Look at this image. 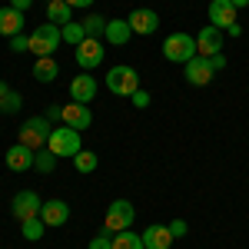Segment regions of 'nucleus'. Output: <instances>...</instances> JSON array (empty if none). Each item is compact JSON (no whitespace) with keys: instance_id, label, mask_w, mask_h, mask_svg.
Segmentation results:
<instances>
[{"instance_id":"1","label":"nucleus","mask_w":249,"mask_h":249,"mask_svg":"<svg viewBox=\"0 0 249 249\" xmlns=\"http://www.w3.org/2000/svg\"><path fill=\"white\" fill-rule=\"evenodd\" d=\"M47 150L57 156V160H63V156H73L83 150V143H80V130H73V126H53V133H50V140H47Z\"/></svg>"},{"instance_id":"2","label":"nucleus","mask_w":249,"mask_h":249,"mask_svg":"<svg viewBox=\"0 0 249 249\" xmlns=\"http://www.w3.org/2000/svg\"><path fill=\"white\" fill-rule=\"evenodd\" d=\"M107 90L116 96H133L140 90V73H136L130 63H116L110 67V73H107Z\"/></svg>"},{"instance_id":"3","label":"nucleus","mask_w":249,"mask_h":249,"mask_svg":"<svg viewBox=\"0 0 249 249\" xmlns=\"http://www.w3.org/2000/svg\"><path fill=\"white\" fill-rule=\"evenodd\" d=\"M50 133H53V126H50V120H47V116H30V120L20 126V140H17V143L30 146V150L37 153V150H47Z\"/></svg>"},{"instance_id":"4","label":"nucleus","mask_w":249,"mask_h":249,"mask_svg":"<svg viewBox=\"0 0 249 249\" xmlns=\"http://www.w3.org/2000/svg\"><path fill=\"white\" fill-rule=\"evenodd\" d=\"M60 43H63V34H60L57 23H40L37 30L30 34V50L37 57H53Z\"/></svg>"},{"instance_id":"5","label":"nucleus","mask_w":249,"mask_h":249,"mask_svg":"<svg viewBox=\"0 0 249 249\" xmlns=\"http://www.w3.org/2000/svg\"><path fill=\"white\" fill-rule=\"evenodd\" d=\"M196 53H199L196 50V37H190V34H170L163 40V57L170 63H190Z\"/></svg>"},{"instance_id":"6","label":"nucleus","mask_w":249,"mask_h":249,"mask_svg":"<svg viewBox=\"0 0 249 249\" xmlns=\"http://www.w3.org/2000/svg\"><path fill=\"white\" fill-rule=\"evenodd\" d=\"M133 219H136L133 203H130V199H113L110 210H107V219H103V230L107 232H123V230L133 226Z\"/></svg>"},{"instance_id":"7","label":"nucleus","mask_w":249,"mask_h":249,"mask_svg":"<svg viewBox=\"0 0 249 249\" xmlns=\"http://www.w3.org/2000/svg\"><path fill=\"white\" fill-rule=\"evenodd\" d=\"M103 53H107V47H103V40H96V37H87L80 47H73L77 67L83 70V73H93L96 67L103 63Z\"/></svg>"},{"instance_id":"8","label":"nucleus","mask_w":249,"mask_h":249,"mask_svg":"<svg viewBox=\"0 0 249 249\" xmlns=\"http://www.w3.org/2000/svg\"><path fill=\"white\" fill-rule=\"evenodd\" d=\"M40 210H43V199H40L34 190H20L17 196L10 199V216H14L17 223L30 219V216H40Z\"/></svg>"},{"instance_id":"9","label":"nucleus","mask_w":249,"mask_h":249,"mask_svg":"<svg viewBox=\"0 0 249 249\" xmlns=\"http://www.w3.org/2000/svg\"><path fill=\"white\" fill-rule=\"evenodd\" d=\"M126 20H130V30H133V34H140V37H150V34H156V30H160V14H156V10H150V7H136Z\"/></svg>"},{"instance_id":"10","label":"nucleus","mask_w":249,"mask_h":249,"mask_svg":"<svg viewBox=\"0 0 249 249\" xmlns=\"http://www.w3.org/2000/svg\"><path fill=\"white\" fill-rule=\"evenodd\" d=\"M183 77H186V83L190 87H206L213 80V67H210V57H196L190 60V63H183Z\"/></svg>"},{"instance_id":"11","label":"nucleus","mask_w":249,"mask_h":249,"mask_svg":"<svg viewBox=\"0 0 249 249\" xmlns=\"http://www.w3.org/2000/svg\"><path fill=\"white\" fill-rule=\"evenodd\" d=\"M63 123L67 126H73V130H90L93 126V110H90V103H67L63 107Z\"/></svg>"},{"instance_id":"12","label":"nucleus","mask_w":249,"mask_h":249,"mask_svg":"<svg viewBox=\"0 0 249 249\" xmlns=\"http://www.w3.org/2000/svg\"><path fill=\"white\" fill-rule=\"evenodd\" d=\"M196 50H199V57H216V53H223V30H216L213 23H206V27L196 34Z\"/></svg>"},{"instance_id":"13","label":"nucleus","mask_w":249,"mask_h":249,"mask_svg":"<svg viewBox=\"0 0 249 249\" xmlns=\"http://www.w3.org/2000/svg\"><path fill=\"white\" fill-rule=\"evenodd\" d=\"M3 163H7V170H14V173H27L37 163V153H34L30 146H23V143H14V146L7 150V156H3Z\"/></svg>"},{"instance_id":"14","label":"nucleus","mask_w":249,"mask_h":249,"mask_svg":"<svg viewBox=\"0 0 249 249\" xmlns=\"http://www.w3.org/2000/svg\"><path fill=\"white\" fill-rule=\"evenodd\" d=\"M236 7H232L230 0H213L210 3V23L216 27V30H226L230 23H236Z\"/></svg>"},{"instance_id":"15","label":"nucleus","mask_w":249,"mask_h":249,"mask_svg":"<svg viewBox=\"0 0 249 249\" xmlns=\"http://www.w3.org/2000/svg\"><path fill=\"white\" fill-rule=\"evenodd\" d=\"M70 96H73V103H90L96 96V80L93 73H77L73 83H70Z\"/></svg>"},{"instance_id":"16","label":"nucleus","mask_w":249,"mask_h":249,"mask_svg":"<svg viewBox=\"0 0 249 249\" xmlns=\"http://www.w3.org/2000/svg\"><path fill=\"white\" fill-rule=\"evenodd\" d=\"M40 219H43L47 226H63V223L70 219V206H67L63 199H47L43 210H40Z\"/></svg>"},{"instance_id":"17","label":"nucleus","mask_w":249,"mask_h":249,"mask_svg":"<svg viewBox=\"0 0 249 249\" xmlns=\"http://www.w3.org/2000/svg\"><path fill=\"white\" fill-rule=\"evenodd\" d=\"M173 246V232L170 226H146L143 230V249H170Z\"/></svg>"},{"instance_id":"18","label":"nucleus","mask_w":249,"mask_h":249,"mask_svg":"<svg viewBox=\"0 0 249 249\" xmlns=\"http://www.w3.org/2000/svg\"><path fill=\"white\" fill-rule=\"evenodd\" d=\"M23 10H14V7H0V37H17L23 30Z\"/></svg>"},{"instance_id":"19","label":"nucleus","mask_w":249,"mask_h":249,"mask_svg":"<svg viewBox=\"0 0 249 249\" xmlns=\"http://www.w3.org/2000/svg\"><path fill=\"white\" fill-rule=\"evenodd\" d=\"M133 37L130 30V20H107V30H103V40L113 43V47H123L126 40Z\"/></svg>"},{"instance_id":"20","label":"nucleus","mask_w":249,"mask_h":249,"mask_svg":"<svg viewBox=\"0 0 249 249\" xmlns=\"http://www.w3.org/2000/svg\"><path fill=\"white\" fill-rule=\"evenodd\" d=\"M47 20L57 23V27H67V23L73 20V7H70L67 0H50V3H47Z\"/></svg>"},{"instance_id":"21","label":"nucleus","mask_w":249,"mask_h":249,"mask_svg":"<svg viewBox=\"0 0 249 249\" xmlns=\"http://www.w3.org/2000/svg\"><path fill=\"white\" fill-rule=\"evenodd\" d=\"M57 73H60V67L53 57H37V63H34V80L37 83H53Z\"/></svg>"},{"instance_id":"22","label":"nucleus","mask_w":249,"mask_h":249,"mask_svg":"<svg viewBox=\"0 0 249 249\" xmlns=\"http://www.w3.org/2000/svg\"><path fill=\"white\" fill-rule=\"evenodd\" d=\"M43 230H47V223H43L40 216H30V219H23V223H20V232H23V239H27V243L43 239Z\"/></svg>"},{"instance_id":"23","label":"nucleus","mask_w":249,"mask_h":249,"mask_svg":"<svg viewBox=\"0 0 249 249\" xmlns=\"http://www.w3.org/2000/svg\"><path fill=\"white\" fill-rule=\"evenodd\" d=\"M60 34H63V43H70V47H80L87 40V30H83L80 20H70L67 27H60Z\"/></svg>"},{"instance_id":"24","label":"nucleus","mask_w":249,"mask_h":249,"mask_svg":"<svg viewBox=\"0 0 249 249\" xmlns=\"http://www.w3.org/2000/svg\"><path fill=\"white\" fill-rule=\"evenodd\" d=\"M113 249H143V236L140 232H113Z\"/></svg>"},{"instance_id":"25","label":"nucleus","mask_w":249,"mask_h":249,"mask_svg":"<svg viewBox=\"0 0 249 249\" xmlns=\"http://www.w3.org/2000/svg\"><path fill=\"white\" fill-rule=\"evenodd\" d=\"M73 166H77V173H93L96 166H100V156H96L93 150H80V153L73 156Z\"/></svg>"},{"instance_id":"26","label":"nucleus","mask_w":249,"mask_h":249,"mask_svg":"<svg viewBox=\"0 0 249 249\" xmlns=\"http://www.w3.org/2000/svg\"><path fill=\"white\" fill-rule=\"evenodd\" d=\"M83 23V30H87V37H103V30H107V17H100V14H90L87 20H80Z\"/></svg>"},{"instance_id":"27","label":"nucleus","mask_w":249,"mask_h":249,"mask_svg":"<svg viewBox=\"0 0 249 249\" xmlns=\"http://www.w3.org/2000/svg\"><path fill=\"white\" fill-rule=\"evenodd\" d=\"M20 107H23V100H20V93H14V90L0 96V110H3V113H20Z\"/></svg>"},{"instance_id":"28","label":"nucleus","mask_w":249,"mask_h":249,"mask_svg":"<svg viewBox=\"0 0 249 249\" xmlns=\"http://www.w3.org/2000/svg\"><path fill=\"white\" fill-rule=\"evenodd\" d=\"M40 173H53V166H57V156L50 153V150H37V163H34Z\"/></svg>"},{"instance_id":"29","label":"nucleus","mask_w":249,"mask_h":249,"mask_svg":"<svg viewBox=\"0 0 249 249\" xmlns=\"http://www.w3.org/2000/svg\"><path fill=\"white\" fill-rule=\"evenodd\" d=\"M90 249H113V232L100 230L93 239H90Z\"/></svg>"},{"instance_id":"30","label":"nucleus","mask_w":249,"mask_h":249,"mask_svg":"<svg viewBox=\"0 0 249 249\" xmlns=\"http://www.w3.org/2000/svg\"><path fill=\"white\" fill-rule=\"evenodd\" d=\"M10 50H14V53H23V50H30V37H23V34L10 37Z\"/></svg>"},{"instance_id":"31","label":"nucleus","mask_w":249,"mask_h":249,"mask_svg":"<svg viewBox=\"0 0 249 249\" xmlns=\"http://www.w3.org/2000/svg\"><path fill=\"white\" fill-rule=\"evenodd\" d=\"M130 100H133V107H136V110H146V107H150V93H146V90H136V93L130 96Z\"/></svg>"},{"instance_id":"32","label":"nucleus","mask_w":249,"mask_h":249,"mask_svg":"<svg viewBox=\"0 0 249 249\" xmlns=\"http://www.w3.org/2000/svg\"><path fill=\"white\" fill-rule=\"evenodd\" d=\"M170 232H173V239H183V236H186V223H183V219H173Z\"/></svg>"},{"instance_id":"33","label":"nucleus","mask_w":249,"mask_h":249,"mask_svg":"<svg viewBox=\"0 0 249 249\" xmlns=\"http://www.w3.org/2000/svg\"><path fill=\"white\" fill-rule=\"evenodd\" d=\"M210 67H213V73L226 70V57H223V53H216V57H210Z\"/></svg>"},{"instance_id":"34","label":"nucleus","mask_w":249,"mask_h":249,"mask_svg":"<svg viewBox=\"0 0 249 249\" xmlns=\"http://www.w3.org/2000/svg\"><path fill=\"white\" fill-rule=\"evenodd\" d=\"M30 3H34V0H10V7H14V10H23V14L30 10Z\"/></svg>"},{"instance_id":"35","label":"nucleus","mask_w":249,"mask_h":249,"mask_svg":"<svg viewBox=\"0 0 249 249\" xmlns=\"http://www.w3.org/2000/svg\"><path fill=\"white\" fill-rule=\"evenodd\" d=\"M226 34H230V37H239V34H243V27H239V23H230V27H226Z\"/></svg>"},{"instance_id":"36","label":"nucleus","mask_w":249,"mask_h":249,"mask_svg":"<svg viewBox=\"0 0 249 249\" xmlns=\"http://www.w3.org/2000/svg\"><path fill=\"white\" fill-rule=\"evenodd\" d=\"M67 3H70V7H73V10H77V7H90V3H93V0H67Z\"/></svg>"},{"instance_id":"37","label":"nucleus","mask_w":249,"mask_h":249,"mask_svg":"<svg viewBox=\"0 0 249 249\" xmlns=\"http://www.w3.org/2000/svg\"><path fill=\"white\" fill-rule=\"evenodd\" d=\"M232 7H236V10H243V7H249V0H230Z\"/></svg>"},{"instance_id":"38","label":"nucleus","mask_w":249,"mask_h":249,"mask_svg":"<svg viewBox=\"0 0 249 249\" xmlns=\"http://www.w3.org/2000/svg\"><path fill=\"white\" fill-rule=\"evenodd\" d=\"M3 93H10V90H7V83H0V96H3Z\"/></svg>"},{"instance_id":"39","label":"nucleus","mask_w":249,"mask_h":249,"mask_svg":"<svg viewBox=\"0 0 249 249\" xmlns=\"http://www.w3.org/2000/svg\"><path fill=\"white\" fill-rule=\"evenodd\" d=\"M47 3H50V0H47Z\"/></svg>"}]
</instances>
